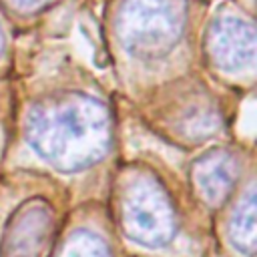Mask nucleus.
<instances>
[{"label":"nucleus","instance_id":"1","mask_svg":"<svg viewBox=\"0 0 257 257\" xmlns=\"http://www.w3.org/2000/svg\"><path fill=\"white\" fill-rule=\"evenodd\" d=\"M28 145L60 171L98 163L110 145L108 108L94 96L66 92L30 108L24 124Z\"/></svg>","mask_w":257,"mask_h":257},{"label":"nucleus","instance_id":"2","mask_svg":"<svg viewBox=\"0 0 257 257\" xmlns=\"http://www.w3.org/2000/svg\"><path fill=\"white\" fill-rule=\"evenodd\" d=\"M185 0H122L116 14V34L137 56H161L183 36Z\"/></svg>","mask_w":257,"mask_h":257},{"label":"nucleus","instance_id":"3","mask_svg":"<svg viewBox=\"0 0 257 257\" xmlns=\"http://www.w3.org/2000/svg\"><path fill=\"white\" fill-rule=\"evenodd\" d=\"M118 207L124 235L133 241L145 247H161L173 239L177 229L175 209L155 177L135 175L126 179Z\"/></svg>","mask_w":257,"mask_h":257},{"label":"nucleus","instance_id":"4","mask_svg":"<svg viewBox=\"0 0 257 257\" xmlns=\"http://www.w3.org/2000/svg\"><path fill=\"white\" fill-rule=\"evenodd\" d=\"M211 62L223 72L253 70L255 64V28L237 16H219L207 36Z\"/></svg>","mask_w":257,"mask_h":257},{"label":"nucleus","instance_id":"5","mask_svg":"<svg viewBox=\"0 0 257 257\" xmlns=\"http://www.w3.org/2000/svg\"><path fill=\"white\" fill-rule=\"evenodd\" d=\"M239 173V163L235 155L225 149H215L205 153L195 161L191 169L193 185L197 195L209 207H219L235 187Z\"/></svg>","mask_w":257,"mask_h":257},{"label":"nucleus","instance_id":"6","mask_svg":"<svg viewBox=\"0 0 257 257\" xmlns=\"http://www.w3.org/2000/svg\"><path fill=\"white\" fill-rule=\"evenodd\" d=\"M50 231V217L44 207L24 209L8 227L4 237V257H36Z\"/></svg>","mask_w":257,"mask_h":257},{"label":"nucleus","instance_id":"7","mask_svg":"<svg viewBox=\"0 0 257 257\" xmlns=\"http://www.w3.org/2000/svg\"><path fill=\"white\" fill-rule=\"evenodd\" d=\"M255 191L249 189L237 203L231 221H229V239L231 243L245 255L255 253L257 245V231H255Z\"/></svg>","mask_w":257,"mask_h":257},{"label":"nucleus","instance_id":"8","mask_svg":"<svg viewBox=\"0 0 257 257\" xmlns=\"http://www.w3.org/2000/svg\"><path fill=\"white\" fill-rule=\"evenodd\" d=\"M56 257H110V249L96 233L76 229L66 237Z\"/></svg>","mask_w":257,"mask_h":257},{"label":"nucleus","instance_id":"9","mask_svg":"<svg viewBox=\"0 0 257 257\" xmlns=\"http://www.w3.org/2000/svg\"><path fill=\"white\" fill-rule=\"evenodd\" d=\"M16 8H20V10H36L38 6H42L46 0H10Z\"/></svg>","mask_w":257,"mask_h":257},{"label":"nucleus","instance_id":"10","mask_svg":"<svg viewBox=\"0 0 257 257\" xmlns=\"http://www.w3.org/2000/svg\"><path fill=\"white\" fill-rule=\"evenodd\" d=\"M2 44H4V40H2V28H0V50H2Z\"/></svg>","mask_w":257,"mask_h":257}]
</instances>
